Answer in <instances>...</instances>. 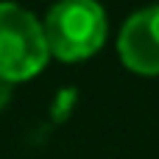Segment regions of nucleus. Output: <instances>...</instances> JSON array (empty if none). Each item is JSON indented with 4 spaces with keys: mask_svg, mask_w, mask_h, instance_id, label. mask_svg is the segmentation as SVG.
<instances>
[{
    "mask_svg": "<svg viewBox=\"0 0 159 159\" xmlns=\"http://www.w3.org/2000/svg\"><path fill=\"white\" fill-rule=\"evenodd\" d=\"M42 28L48 50L59 61L89 59L106 42V14L92 0H64L53 6Z\"/></svg>",
    "mask_w": 159,
    "mask_h": 159,
    "instance_id": "1",
    "label": "nucleus"
},
{
    "mask_svg": "<svg viewBox=\"0 0 159 159\" xmlns=\"http://www.w3.org/2000/svg\"><path fill=\"white\" fill-rule=\"evenodd\" d=\"M42 22L22 6L0 3V81H28L48 67Z\"/></svg>",
    "mask_w": 159,
    "mask_h": 159,
    "instance_id": "2",
    "label": "nucleus"
},
{
    "mask_svg": "<svg viewBox=\"0 0 159 159\" xmlns=\"http://www.w3.org/2000/svg\"><path fill=\"white\" fill-rule=\"evenodd\" d=\"M120 59L140 75H159V6L131 14L117 36Z\"/></svg>",
    "mask_w": 159,
    "mask_h": 159,
    "instance_id": "3",
    "label": "nucleus"
}]
</instances>
